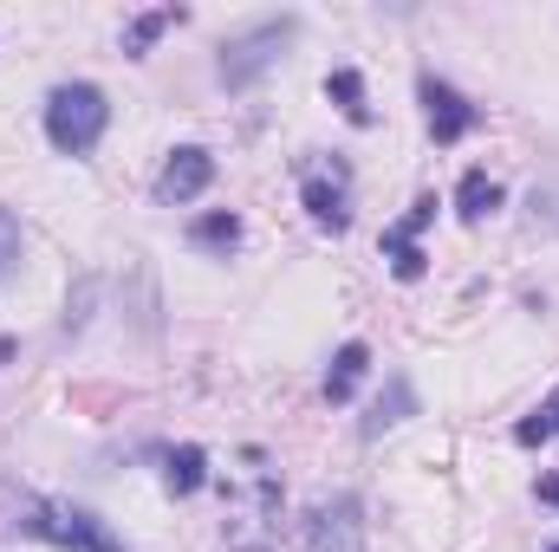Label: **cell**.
Returning a JSON list of instances; mask_svg holds the SVG:
<instances>
[{
    "instance_id": "5",
    "label": "cell",
    "mask_w": 559,
    "mask_h": 552,
    "mask_svg": "<svg viewBox=\"0 0 559 552\" xmlns=\"http://www.w3.org/2000/svg\"><path fill=\"white\" fill-rule=\"evenodd\" d=\"M209 182H215V156L189 143V149H176V156L163 163V176H156V202H163V208H182V202H195Z\"/></svg>"
},
{
    "instance_id": "6",
    "label": "cell",
    "mask_w": 559,
    "mask_h": 552,
    "mask_svg": "<svg viewBox=\"0 0 559 552\" xmlns=\"http://www.w3.org/2000/svg\"><path fill=\"white\" fill-rule=\"evenodd\" d=\"M423 105H429V137L436 143H462L481 124V111H475L455 85H442V79H423Z\"/></svg>"
},
{
    "instance_id": "11",
    "label": "cell",
    "mask_w": 559,
    "mask_h": 552,
    "mask_svg": "<svg viewBox=\"0 0 559 552\" xmlns=\"http://www.w3.org/2000/svg\"><path fill=\"white\" fill-rule=\"evenodd\" d=\"M365 364H371V351H365L358 338H352V345H338V358H332V371H325V397H332V404H352V391H358Z\"/></svg>"
},
{
    "instance_id": "9",
    "label": "cell",
    "mask_w": 559,
    "mask_h": 552,
    "mask_svg": "<svg viewBox=\"0 0 559 552\" xmlns=\"http://www.w3.org/2000/svg\"><path fill=\"white\" fill-rule=\"evenodd\" d=\"M202 481H209V455H202L195 442H182V448H169V455H163V488H169L176 501H182V494H195Z\"/></svg>"
},
{
    "instance_id": "15",
    "label": "cell",
    "mask_w": 559,
    "mask_h": 552,
    "mask_svg": "<svg viewBox=\"0 0 559 552\" xmlns=\"http://www.w3.org/2000/svg\"><path fill=\"white\" fill-rule=\"evenodd\" d=\"M554 435H559V391L514 429V442H521V448H540V442H554Z\"/></svg>"
},
{
    "instance_id": "21",
    "label": "cell",
    "mask_w": 559,
    "mask_h": 552,
    "mask_svg": "<svg viewBox=\"0 0 559 552\" xmlns=\"http://www.w3.org/2000/svg\"><path fill=\"white\" fill-rule=\"evenodd\" d=\"M547 552H559V547H547Z\"/></svg>"
},
{
    "instance_id": "16",
    "label": "cell",
    "mask_w": 559,
    "mask_h": 552,
    "mask_svg": "<svg viewBox=\"0 0 559 552\" xmlns=\"http://www.w3.org/2000/svg\"><path fill=\"white\" fill-rule=\"evenodd\" d=\"M384 261H391L397 279H423V267H429V254H423L417 241H397L391 228H384Z\"/></svg>"
},
{
    "instance_id": "7",
    "label": "cell",
    "mask_w": 559,
    "mask_h": 552,
    "mask_svg": "<svg viewBox=\"0 0 559 552\" xmlns=\"http://www.w3.org/2000/svg\"><path fill=\"white\" fill-rule=\"evenodd\" d=\"M404 416H417V391H411V377H391V384H384V397L371 404V416L358 422V435H365V442H378V435H384V429H397Z\"/></svg>"
},
{
    "instance_id": "17",
    "label": "cell",
    "mask_w": 559,
    "mask_h": 552,
    "mask_svg": "<svg viewBox=\"0 0 559 552\" xmlns=\"http://www.w3.org/2000/svg\"><path fill=\"white\" fill-rule=\"evenodd\" d=\"M527 215H534V228L559 235V176H547V182L527 189Z\"/></svg>"
},
{
    "instance_id": "12",
    "label": "cell",
    "mask_w": 559,
    "mask_h": 552,
    "mask_svg": "<svg viewBox=\"0 0 559 552\" xmlns=\"http://www.w3.org/2000/svg\"><path fill=\"white\" fill-rule=\"evenodd\" d=\"M325 98H332V105H338L352 124H371V105H365V79H358L352 65H338V72L325 79Z\"/></svg>"
},
{
    "instance_id": "20",
    "label": "cell",
    "mask_w": 559,
    "mask_h": 552,
    "mask_svg": "<svg viewBox=\"0 0 559 552\" xmlns=\"http://www.w3.org/2000/svg\"><path fill=\"white\" fill-rule=\"evenodd\" d=\"M7 358H13V338H0V364H7Z\"/></svg>"
},
{
    "instance_id": "4",
    "label": "cell",
    "mask_w": 559,
    "mask_h": 552,
    "mask_svg": "<svg viewBox=\"0 0 559 552\" xmlns=\"http://www.w3.org/2000/svg\"><path fill=\"white\" fill-rule=\"evenodd\" d=\"M299 547L306 552H365V501L358 494H332V501L306 507Z\"/></svg>"
},
{
    "instance_id": "8",
    "label": "cell",
    "mask_w": 559,
    "mask_h": 552,
    "mask_svg": "<svg viewBox=\"0 0 559 552\" xmlns=\"http://www.w3.org/2000/svg\"><path fill=\"white\" fill-rule=\"evenodd\" d=\"M501 202H508V195H501V182H495L488 169H468V176L455 182V215H462V221H488Z\"/></svg>"
},
{
    "instance_id": "13",
    "label": "cell",
    "mask_w": 559,
    "mask_h": 552,
    "mask_svg": "<svg viewBox=\"0 0 559 552\" xmlns=\"http://www.w3.org/2000/svg\"><path fill=\"white\" fill-rule=\"evenodd\" d=\"M189 241L209 248V254H235V248H241V215H228V208H222V215H202V221L189 228Z\"/></svg>"
},
{
    "instance_id": "10",
    "label": "cell",
    "mask_w": 559,
    "mask_h": 552,
    "mask_svg": "<svg viewBox=\"0 0 559 552\" xmlns=\"http://www.w3.org/2000/svg\"><path fill=\"white\" fill-rule=\"evenodd\" d=\"M306 215H312L319 228H332V235H338V228L352 221L345 189H338V182H325V176H306Z\"/></svg>"
},
{
    "instance_id": "2",
    "label": "cell",
    "mask_w": 559,
    "mask_h": 552,
    "mask_svg": "<svg viewBox=\"0 0 559 552\" xmlns=\"http://www.w3.org/2000/svg\"><path fill=\"white\" fill-rule=\"evenodd\" d=\"M105 124H111V105H105V92L98 85H59L52 98H46V137L59 156H85V149H98L105 137Z\"/></svg>"
},
{
    "instance_id": "18",
    "label": "cell",
    "mask_w": 559,
    "mask_h": 552,
    "mask_svg": "<svg viewBox=\"0 0 559 552\" xmlns=\"http://www.w3.org/2000/svg\"><path fill=\"white\" fill-rule=\"evenodd\" d=\"M20 254H26V241H20V221L0 208V279L20 274Z\"/></svg>"
},
{
    "instance_id": "1",
    "label": "cell",
    "mask_w": 559,
    "mask_h": 552,
    "mask_svg": "<svg viewBox=\"0 0 559 552\" xmlns=\"http://www.w3.org/2000/svg\"><path fill=\"white\" fill-rule=\"evenodd\" d=\"M7 501H13V514L0 520V533H26V540H46V547L59 552H131L98 514H85V507H66V501H39V494H26V488H0Z\"/></svg>"
},
{
    "instance_id": "3",
    "label": "cell",
    "mask_w": 559,
    "mask_h": 552,
    "mask_svg": "<svg viewBox=\"0 0 559 552\" xmlns=\"http://www.w3.org/2000/svg\"><path fill=\"white\" fill-rule=\"evenodd\" d=\"M293 33H299V20H293V13H280V20L248 26L241 39H228V46H222V85H228V92H254V85L280 65V52H286V39H293Z\"/></svg>"
},
{
    "instance_id": "14",
    "label": "cell",
    "mask_w": 559,
    "mask_h": 552,
    "mask_svg": "<svg viewBox=\"0 0 559 552\" xmlns=\"http://www.w3.org/2000/svg\"><path fill=\"white\" fill-rule=\"evenodd\" d=\"M176 20H182V7H156V13H138V20L124 26V52H131V59H138V52H150V39H156L163 26H176Z\"/></svg>"
},
{
    "instance_id": "19",
    "label": "cell",
    "mask_w": 559,
    "mask_h": 552,
    "mask_svg": "<svg viewBox=\"0 0 559 552\" xmlns=\"http://www.w3.org/2000/svg\"><path fill=\"white\" fill-rule=\"evenodd\" d=\"M534 494H540L547 507H559V475H540V488H534Z\"/></svg>"
}]
</instances>
